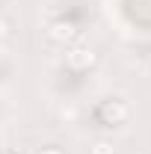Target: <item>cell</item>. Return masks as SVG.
<instances>
[{
    "label": "cell",
    "mask_w": 151,
    "mask_h": 154,
    "mask_svg": "<svg viewBox=\"0 0 151 154\" xmlns=\"http://www.w3.org/2000/svg\"><path fill=\"white\" fill-rule=\"evenodd\" d=\"M95 62H98V54H95L89 45H71L65 51V65L71 71H89Z\"/></svg>",
    "instance_id": "obj_1"
},
{
    "label": "cell",
    "mask_w": 151,
    "mask_h": 154,
    "mask_svg": "<svg viewBox=\"0 0 151 154\" xmlns=\"http://www.w3.org/2000/svg\"><path fill=\"white\" fill-rule=\"evenodd\" d=\"M101 119H104L107 125H122V122L128 119V104L119 101V98L104 101V104H101Z\"/></svg>",
    "instance_id": "obj_2"
},
{
    "label": "cell",
    "mask_w": 151,
    "mask_h": 154,
    "mask_svg": "<svg viewBox=\"0 0 151 154\" xmlns=\"http://www.w3.org/2000/svg\"><path fill=\"white\" fill-rule=\"evenodd\" d=\"M48 38L57 42V45H68V42L77 38V27L71 21H54V24L48 27Z\"/></svg>",
    "instance_id": "obj_3"
},
{
    "label": "cell",
    "mask_w": 151,
    "mask_h": 154,
    "mask_svg": "<svg viewBox=\"0 0 151 154\" xmlns=\"http://www.w3.org/2000/svg\"><path fill=\"white\" fill-rule=\"evenodd\" d=\"M89 154H116V145L110 139H95L89 145Z\"/></svg>",
    "instance_id": "obj_4"
},
{
    "label": "cell",
    "mask_w": 151,
    "mask_h": 154,
    "mask_svg": "<svg viewBox=\"0 0 151 154\" xmlns=\"http://www.w3.org/2000/svg\"><path fill=\"white\" fill-rule=\"evenodd\" d=\"M39 154H65V151H62V148H57V145H45Z\"/></svg>",
    "instance_id": "obj_5"
},
{
    "label": "cell",
    "mask_w": 151,
    "mask_h": 154,
    "mask_svg": "<svg viewBox=\"0 0 151 154\" xmlns=\"http://www.w3.org/2000/svg\"><path fill=\"white\" fill-rule=\"evenodd\" d=\"M3 154H15V151H3Z\"/></svg>",
    "instance_id": "obj_6"
}]
</instances>
